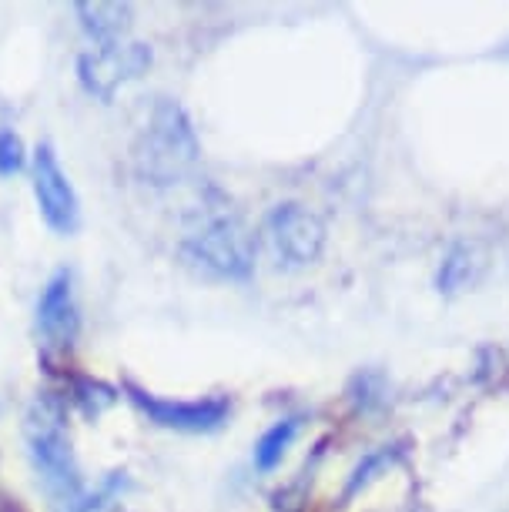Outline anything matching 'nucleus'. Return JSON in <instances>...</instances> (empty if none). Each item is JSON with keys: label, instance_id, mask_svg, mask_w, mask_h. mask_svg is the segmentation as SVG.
<instances>
[{"label": "nucleus", "instance_id": "f257e3e1", "mask_svg": "<svg viewBox=\"0 0 509 512\" xmlns=\"http://www.w3.org/2000/svg\"><path fill=\"white\" fill-rule=\"evenodd\" d=\"M198 154L201 144L195 124H191V114L178 101L161 98L151 108V118L141 128L138 144H134V168H138V175L158 188L178 185L195 168Z\"/></svg>", "mask_w": 509, "mask_h": 512}, {"label": "nucleus", "instance_id": "39448f33", "mask_svg": "<svg viewBox=\"0 0 509 512\" xmlns=\"http://www.w3.org/2000/svg\"><path fill=\"white\" fill-rule=\"evenodd\" d=\"M124 395L138 409L144 419L161 425L171 432H191V436H205V432H218L232 415V402L225 395H208V399H161L155 392H144L134 382H124Z\"/></svg>", "mask_w": 509, "mask_h": 512}, {"label": "nucleus", "instance_id": "2eb2a0df", "mask_svg": "<svg viewBox=\"0 0 509 512\" xmlns=\"http://www.w3.org/2000/svg\"><path fill=\"white\" fill-rule=\"evenodd\" d=\"M396 459V452H392L389 446L386 449H376L372 456H366L355 466V472H352V479H349V492H355L359 486H366V482L372 479V472H379L382 466H389V462Z\"/></svg>", "mask_w": 509, "mask_h": 512}, {"label": "nucleus", "instance_id": "9d476101", "mask_svg": "<svg viewBox=\"0 0 509 512\" xmlns=\"http://www.w3.org/2000/svg\"><path fill=\"white\" fill-rule=\"evenodd\" d=\"M483 251L476 245H453L446 251L443 265H439L436 272V288L443 295H456V292H466V288H473L479 282V275H483Z\"/></svg>", "mask_w": 509, "mask_h": 512}, {"label": "nucleus", "instance_id": "7ed1b4c3", "mask_svg": "<svg viewBox=\"0 0 509 512\" xmlns=\"http://www.w3.org/2000/svg\"><path fill=\"white\" fill-rule=\"evenodd\" d=\"M178 258L208 282H248L255 272V241L235 215H215L181 238Z\"/></svg>", "mask_w": 509, "mask_h": 512}, {"label": "nucleus", "instance_id": "f8f14e48", "mask_svg": "<svg viewBox=\"0 0 509 512\" xmlns=\"http://www.w3.org/2000/svg\"><path fill=\"white\" fill-rule=\"evenodd\" d=\"M128 486H131L128 472L114 469V472H108V476H104L91 492H81V496L74 499V502H67L64 512H104L114 499H121L124 492H128Z\"/></svg>", "mask_w": 509, "mask_h": 512}, {"label": "nucleus", "instance_id": "ddd939ff", "mask_svg": "<svg viewBox=\"0 0 509 512\" xmlns=\"http://www.w3.org/2000/svg\"><path fill=\"white\" fill-rule=\"evenodd\" d=\"M71 399L84 415H88V419H98L101 412H108L111 405L118 402V392H114L108 382L78 379V382H74V389H71Z\"/></svg>", "mask_w": 509, "mask_h": 512}, {"label": "nucleus", "instance_id": "20e7f679", "mask_svg": "<svg viewBox=\"0 0 509 512\" xmlns=\"http://www.w3.org/2000/svg\"><path fill=\"white\" fill-rule=\"evenodd\" d=\"M262 238L272 262L285 272H299L322 258L325 251V221L299 201H278L262 221Z\"/></svg>", "mask_w": 509, "mask_h": 512}, {"label": "nucleus", "instance_id": "4468645a", "mask_svg": "<svg viewBox=\"0 0 509 512\" xmlns=\"http://www.w3.org/2000/svg\"><path fill=\"white\" fill-rule=\"evenodd\" d=\"M27 164V151L21 134L14 128H0V178H14L21 175Z\"/></svg>", "mask_w": 509, "mask_h": 512}, {"label": "nucleus", "instance_id": "f03ea898", "mask_svg": "<svg viewBox=\"0 0 509 512\" xmlns=\"http://www.w3.org/2000/svg\"><path fill=\"white\" fill-rule=\"evenodd\" d=\"M27 456L34 462L37 479L57 502L67 506L84 492L78 456L64 429V409L51 395H41L27 412Z\"/></svg>", "mask_w": 509, "mask_h": 512}, {"label": "nucleus", "instance_id": "9b49d317", "mask_svg": "<svg viewBox=\"0 0 509 512\" xmlns=\"http://www.w3.org/2000/svg\"><path fill=\"white\" fill-rule=\"evenodd\" d=\"M299 429H302L299 415H285V419H278L275 425H268V429L262 432V439L255 442V452H252L255 469L258 472H272V469L282 466L285 452L292 449V442H295V436H299Z\"/></svg>", "mask_w": 509, "mask_h": 512}, {"label": "nucleus", "instance_id": "6e6552de", "mask_svg": "<svg viewBox=\"0 0 509 512\" xmlns=\"http://www.w3.org/2000/svg\"><path fill=\"white\" fill-rule=\"evenodd\" d=\"M81 312L78 295H74V275L71 268H61L47 278L41 298H37V332L54 349H67L78 338Z\"/></svg>", "mask_w": 509, "mask_h": 512}, {"label": "nucleus", "instance_id": "423d86ee", "mask_svg": "<svg viewBox=\"0 0 509 512\" xmlns=\"http://www.w3.org/2000/svg\"><path fill=\"white\" fill-rule=\"evenodd\" d=\"M151 47L141 41H121L111 47H94L78 57L81 88L98 101H114L124 84L141 77L151 67Z\"/></svg>", "mask_w": 509, "mask_h": 512}, {"label": "nucleus", "instance_id": "1a4fd4ad", "mask_svg": "<svg viewBox=\"0 0 509 512\" xmlns=\"http://www.w3.org/2000/svg\"><path fill=\"white\" fill-rule=\"evenodd\" d=\"M74 14L81 21V31L98 47L121 44L134 17L131 4H121V0H81V4H74Z\"/></svg>", "mask_w": 509, "mask_h": 512}, {"label": "nucleus", "instance_id": "0eeeda50", "mask_svg": "<svg viewBox=\"0 0 509 512\" xmlns=\"http://www.w3.org/2000/svg\"><path fill=\"white\" fill-rule=\"evenodd\" d=\"M31 178H34L37 208H41L47 228L57 231V235H74L81 228V201L71 178H67V171L57 161L54 144H37Z\"/></svg>", "mask_w": 509, "mask_h": 512}]
</instances>
